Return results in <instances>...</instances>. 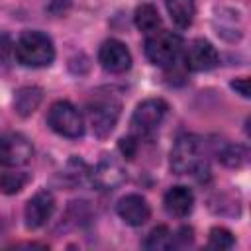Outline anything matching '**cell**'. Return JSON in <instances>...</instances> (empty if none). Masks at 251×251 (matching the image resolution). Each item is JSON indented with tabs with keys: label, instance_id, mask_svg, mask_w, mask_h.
<instances>
[{
	"label": "cell",
	"instance_id": "5bb4252c",
	"mask_svg": "<svg viewBox=\"0 0 251 251\" xmlns=\"http://www.w3.org/2000/svg\"><path fill=\"white\" fill-rule=\"evenodd\" d=\"M41 98H43L41 88H37V86H22L14 94V108L24 118L31 116L37 110V106L41 104Z\"/></svg>",
	"mask_w": 251,
	"mask_h": 251
},
{
	"label": "cell",
	"instance_id": "52a82bcc",
	"mask_svg": "<svg viewBox=\"0 0 251 251\" xmlns=\"http://www.w3.org/2000/svg\"><path fill=\"white\" fill-rule=\"evenodd\" d=\"M31 143L27 137L16 131H8L0 135V167L2 169H18L31 159Z\"/></svg>",
	"mask_w": 251,
	"mask_h": 251
},
{
	"label": "cell",
	"instance_id": "e0dca14e",
	"mask_svg": "<svg viewBox=\"0 0 251 251\" xmlns=\"http://www.w3.org/2000/svg\"><path fill=\"white\" fill-rule=\"evenodd\" d=\"M133 22H135L137 29L143 33H153L161 27V16L153 4H139L135 8Z\"/></svg>",
	"mask_w": 251,
	"mask_h": 251
},
{
	"label": "cell",
	"instance_id": "ac0fdd59",
	"mask_svg": "<svg viewBox=\"0 0 251 251\" xmlns=\"http://www.w3.org/2000/svg\"><path fill=\"white\" fill-rule=\"evenodd\" d=\"M27 180H29V176L24 171L4 169L0 173V192H4V194H16V192H20L27 184Z\"/></svg>",
	"mask_w": 251,
	"mask_h": 251
},
{
	"label": "cell",
	"instance_id": "7402d4cb",
	"mask_svg": "<svg viewBox=\"0 0 251 251\" xmlns=\"http://www.w3.org/2000/svg\"><path fill=\"white\" fill-rule=\"evenodd\" d=\"M192 243V227H180L176 233H173V247H186Z\"/></svg>",
	"mask_w": 251,
	"mask_h": 251
},
{
	"label": "cell",
	"instance_id": "277c9868",
	"mask_svg": "<svg viewBox=\"0 0 251 251\" xmlns=\"http://www.w3.org/2000/svg\"><path fill=\"white\" fill-rule=\"evenodd\" d=\"M182 39L173 31H153L145 39V57L163 69H173L182 55Z\"/></svg>",
	"mask_w": 251,
	"mask_h": 251
},
{
	"label": "cell",
	"instance_id": "7c38bea8",
	"mask_svg": "<svg viewBox=\"0 0 251 251\" xmlns=\"http://www.w3.org/2000/svg\"><path fill=\"white\" fill-rule=\"evenodd\" d=\"M116 212L127 226L133 227L143 226L151 216V208L141 194H126L124 198H120L116 204Z\"/></svg>",
	"mask_w": 251,
	"mask_h": 251
},
{
	"label": "cell",
	"instance_id": "d6986e66",
	"mask_svg": "<svg viewBox=\"0 0 251 251\" xmlns=\"http://www.w3.org/2000/svg\"><path fill=\"white\" fill-rule=\"evenodd\" d=\"M145 249H153V251H161V249H171L173 247V233L169 231L167 226H157L149 231V235L143 241Z\"/></svg>",
	"mask_w": 251,
	"mask_h": 251
},
{
	"label": "cell",
	"instance_id": "6da1fadb",
	"mask_svg": "<svg viewBox=\"0 0 251 251\" xmlns=\"http://www.w3.org/2000/svg\"><path fill=\"white\" fill-rule=\"evenodd\" d=\"M171 169L175 175H194L200 180L208 178V163L202 155V141L196 135H180L171 149Z\"/></svg>",
	"mask_w": 251,
	"mask_h": 251
},
{
	"label": "cell",
	"instance_id": "2e32d148",
	"mask_svg": "<svg viewBox=\"0 0 251 251\" xmlns=\"http://www.w3.org/2000/svg\"><path fill=\"white\" fill-rule=\"evenodd\" d=\"M216 151V157L226 165V167H231V169H239L247 163V149L243 145H237V143H229V141H222V143H216L214 147Z\"/></svg>",
	"mask_w": 251,
	"mask_h": 251
},
{
	"label": "cell",
	"instance_id": "7a4b0ae2",
	"mask_svg": "<svg viewBox=\"0 0 251 251\" xmlns=\"http://www.w3.org/2000/svg\"><path fill=\"white\" fill-rule=\"evenodd\" d=\"M14 55L24 67H49L55 59V45L47 33L27 29L14 43Z\"/></svg>",
	"mask_w": 251,
	"mask_h": 251
},
{
	"label": "cell",
	"instance_id": "30bf717a",
	"mask_svg": "<svg viewBox=\"0 0 251 251\" xmlns=\"http://www.w3.org/2000/svg\"><path fill=\"white\" fill-rule=\"evenodd\" d=\"M98 63L114 75L126 73L131 67V53L126 43L118 39H106L98 49Z\"/></svg>",
	"mask_w": 251,
	"mask_h": 251
},
{
	"label": "cell",
	"instance_id": "ba28073f",
	"mask_svg": "<svg viewBox=\"0 0 251 251\" xmlns=\"http://www.w3.org/2000/svg\"><path fill=\"white\" fill-rule=\"evenodd\" d=\"M126 180V171L114 155H102L94 169H90V182L98 190H114Z\"/></svg>",
	"mask_w": 251,
	"mask_h": 251
},
{
	"label": "cell",
	"instance_id": "8992f818",
	"mask_svg": "<svg viewBox=\"0 0 251 251\" xmlns=\"http://www.w3.org/2000/svg\"><path fill=\"white\" fill-rule=\"evenodd\" d=\"M167 112H169V106L161 98H149V100H143L141 104H137V108L133 110V116H131L133 135L137 139L153 135L159 129V126L163 124Z\"/></svg>",
	"mask_w": 251,
	"mask_h": 251
},
{
	"label": "cell",
	"instance_id": "5b68a950",
	"mask_svg": "<svg viewBox=\"0 0 251 251\" xmlns=\"http://www.w3.org/2000/svg\"><path fill=\"white\" fill-rule=\"evenodd\" d=\"M47 126L69 139H76L84 133V118L69 100H57L47 112Z\"/></svg>",
	"mask_w": 251,
	"mask_h": 251
},
{
	"label": "cell",
	"instance_id": "4fadbf2b",
	"mask_svg": "<svg viewBox=\"0 0 251 251\" xmlns=\"http://www.w3.org/2000/svg\"><path fill=\"white\" fill-rule=\"evenodd\" d=\"M163 204H165V210L167 214L175 216V218H184L192 212V206H194V194L188 186H182V184H176V186H171L167 192H165V198H163Z\"/></svg>",
	"mask_w": 251,
	"mask_h": 251
},
{
	"label": "cell",
	"instance_id": "44dd1931",
	"mask_svg": "<svg viewBox=\"0 0 251 251\" xmlns=\"http://www.w3.org/2000/svg\"><path fill=\"white\" fill-rule=\"evenodd\" d=\"M233 235L226 227H212L208 237V247L212 249H231L233 247Z\"/></svg>",
	"mask_w": 251,
	"mask_h": 251
},
{
	"label": "cell",
	"instance_id": "d4e9b609",
	"mask_svg": "<svg viewBox=\"0 0 251 251\" xmlns=\"http://www.w3.org/2000/svg\"><path fill=\"white\" fill-rule=\"evenodd\" d=\"M0 231H2V220H0Z\"/></svg>",
	"mask_w": 251,
	"mask_h": 251
},
{
	"label": "cell",
	"instance_id": "603a6c76",
	"mask_svg": "<svg viewBox=\"0 0 251 251\" xmlns=\"http://www.w3.org/2000/svg\"><path fill=\"white\" fill-rule=\"evenodd\" d=\"M14 51V43L10 41V37L6 33H0V63L8 61V55Z\"/></svg>",
	"mask_w": 251,
	"mask_h": 251
},
{
	"label": "cell",
	"instance_id": "8fae6325",
	"mask_svg": "<svg viewBox=\"0 0 251 251\" xmlns=\"http://www.w3.org/2000/svg\"><path fill=\"white\" fill-rule=\"evenodd\" d=\"M55 212V198L49 190H39L35 192L24 210V218H25V227L27 229H37L41 226H45L49 222V218Z\"/></svg>",
	"mask_w": 251,
	"mask_h": 251
},
{
	"label": "cell",
	"instance_id": "9c48e42d",
	"mask_svg": "<svg viewBox=\"0 0 251 251\" xmlns=\"http://www.w3.org/2000/svg\"><path fill=\"white\" fill-rule=\"evenodd\" d=\"M182 51H184V57L182 59H184L186 69L196 71V73L210 71V69H214L220 63V57H218L216 47L210 41H206V39H194Z\"/></svg>",
	"mask_w": 251,
	"mask_h": 251
},
{
	"label": "cell",
	"instance_id": "ffe728a7",
	"mask_svg": "<svg viewBox=\"0 0 251 251\" xmlns=\"http://www.w3.org/2000/svg\"><path fill=\"white\" fill-rule=\"evenodd\" d=\"M63 176L69 178V184L71 186H76V184H82L86 178H90V169H88V165L82 159L73 157L67 163V169H65Z\"/></svg>",
	"mask_w": 251,
	"mask_h": 251
},
{
	"label": "cell",
	"instance_id": "3957f363",
	"mask_svg": "<svg viewBox=\"0 0 251 251\" xmlns=\"http://www.w3.org/2000/svg\"><path fill=\"white\" fill-rule=\"evenodd\" d=\"M86 110H88V122H90L94 135L106 137L112 133V129L118 124V118L122 112V102L116 94H112V90L96 92L90 96Z\"/></svg>",
	"mask_w": 251,
	"mask_h": 251
},
{
	"label": "cell",
	"instance_id": "9a60e30c",
	"mask_svg": "<svg viewBox=\"0 0 251 251\" xmlns=\"http://www.w3.org/2000/svg\"><path fill=\"white\" fill-rule=\"evenodd\" d=\"M165 6L171 14V20L180 29H186L192 25L194 16H196V2L194 0H165Z\"/></svg>",
	"mask_w": 251,
	"mask_h": 251
},
{
	"label": "cell",
	"instance_id": "cb8c5ba5",
	"mask_svg": "<svg viewBox=\"0 0 251 251\" xmlns=\"http://www.w3.org/2000/svg\"><path fill=\"white\" fill-rule=\"evenodd\" d=\"M231 88H233V90H237L243 98H247V96H249V80H247V78H235V80L231 82Z\"/></svg>",
	"mask_w": 251,
	"mask_h": 251
}]
</instances>
